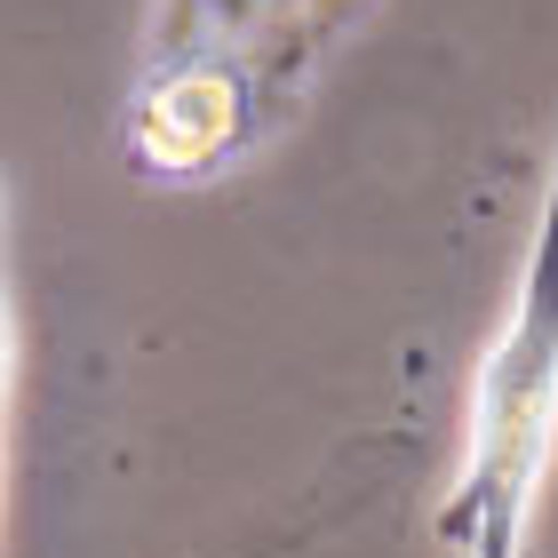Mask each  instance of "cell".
<instances>
[{
    "mask_svg": "<svg viewBox=\"0 0 558 558\" xmlns=\"http://www.w3.org/2000/svg\"><path fill=\"white\" fill-rule=\"evenodd\" d=\"M375 0H160L129 96L136 168L216 175L295 120Z\"/></svg>",
    "mask_w": 558,
    "mask_h": 558,
    "instance_id": "6da1fadb",
    "label": "cell"
},
{
    "mask_svg": "<svg viewBox=\"0 0 558 558\" xmlns=\"http://www.w3.org/2000/svg\"><path fill=\"white\" fill-rule=\"evenodd\" d=\"M550 454H558V168H550V199H543L535 247H526L519 295L471 375L463 471L439 502V535L463 558H526Z\"/></svg>",
    "mask_w": 558,
    "mask_h": 558,
    "instance_id": "7a4b0ae2",
    "label": "cell"
},
{
    "mask_svg": "<svg viewBox=\"0 0 558 558\" xmlns=\"http://www.w3.org/2000/svg\"><path fill=\"white\" fill-rule=\"evenodd\" d=\"M0 408H9V288H0Z\"/></svg>",
    "mask_w": 558,
    "mask_h": 558,
    "instance_id": "3957f363",
    "label": "cell"
}]
</instances>
